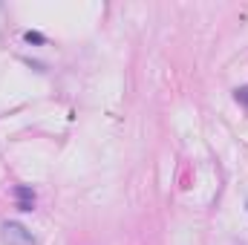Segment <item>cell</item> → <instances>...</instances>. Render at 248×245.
I'll return each instance as SVG.
<instances>
[{"label":"cell","mask_w":248,"mask_h":245,"mask_svg":"<svg viewBox=\"0 0 248 245\" xmlns=\"http://www.w3.org/2000/svg\"><path fill=\"white\" fill-rule=\"evenodd\" d=\"M0 237H3V245H35L32 231H26L20 222H3Z\"/></svg>","instance_id":"cell-1"},{"label":"cell","mask_w":248,"mask_h":245,"mask_svg":"<svg viewBox=\"0 0 248 245\" xmlns=\"http://www.w3.org/2000/svg\"><path fill=\"white\" fill-rule=\"evenodd\" d=\"M15 199H17V208L20 211H32L35 208V190L26 187V184H17L15 187Z\"/></svg>","instance_id":"cell-2"},{"label":"cell","mask_w":248,"mask_h":245,"mask_svg":"<svg viewBox=\"0 0 248 245\" xmlns=\"http://www.w3.org/2000/svg\"><path fill=\"white\" fill-rule=\"evenodd\" d=\"M234 98H237V101H240L243 107H248V84H246V87H240V90L234 92Z\"/></svg>","instance_id":"cell-3"},{"label":"cell","mask_w":248,"mask_h":245,"mask_svg":"<svg viewBox=\"0 0 248 245\" xmlns=\"http://www.w3.org/2000/svg\"><path fill=\"white\" fill-rule=\"evenodd\" d=\"M26 41H29V44H44L46 38H44L41 32H26Z\"/></svg>","instance_id":"cell-4"},{"label":"cell","mask_w":248,"mask_h":245,"mask_svg":"<svg viewBox=\"0 0 248 245\" xmlns=\"http://www.w3.org/2000/svg\"><path fill=\"white\" fill-rule=\"evenodd\" d=\"M3 23H6V6L0 3V32H3Z\"/></svg>","instance_id":"cell-5"}]
</instances>
